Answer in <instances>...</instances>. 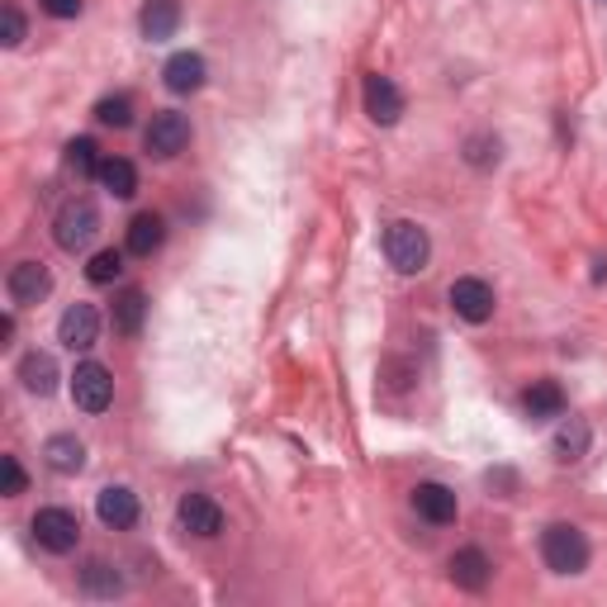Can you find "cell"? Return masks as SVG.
<instances>
[{
    "instance_id": "cell-1",
    "label": "cell",
    "mask_w": 607,
    "mask_h": 607,
    "mask_svg": "<svg viewBox=\"0 0 607 607\" xmlns=\"http://www.w3.org/2000/svg\"><path fill=\"white\" fill-rule=\"evenodd\" d=\"M385 257L398 276H418V270H427V257H433V237L413 219H394L385 228Z\"/></svg>"
},
{
    "instance_id": "cell-2",
    "label": "cell",
    "mask_w": 607,
    "mask_h": 607,
    "mask_svg": "<svg viewBox=\"0 0 607 607\" xmlns=\"http://www.w3.org/2000/svg\"><path fill=\"white\" fill-rule=\"evenodd\" d=\"M541 561H546V569H555V574H584L588 536L569 522H551L546 532H541Z\"/></svg>"
},
{
    "instance_id": "cell-3",
    "label": "cell",
    "mask_w": 607,
    "mask_h": 607,
    "mask_svg": "<svg viewBox=\"0 0 607 607\" xmlns=\"http://www.w3.org/2000/svg\"><path fill=\"white\" fill-rule=\"evenodd\" d=\"M29 532H34V541L47 555H67V551H76V541H82V518H76L72 508H39Z\"/></svg>"
},
{
    "instance_id": "cell-4",
    "label": "cell",
    "mask_w": 607,
    "mask_h": 607,
    "mask_svg": "<svg viewBox=\"0 0 607 607\" xmlns=\"http://www.w3.org/2000/svg\"><path fill=\"white\" fill-rule=\"evenodd\" d=\"M95 233H100V214H95V204H86V200H67L53 219V237L62 252H86L95 243Z\"/></svg>"
},
{
    "instance_id": "cell-5",
    "label": "cell",
    "mask_w": 607,
    "mask_h": 607,
    "mask_svg": "<svg viewBox=\"0 0 607 607\" xmlns=\"http://www.w3.org/2000/svg\"><path fill=\"white\" fill-rule=\"evenodd\" d=\"M72 404L82 413H105L115 404V375H109L100 361H82L72 371Z\"/></svg>"
},
{
    "instance_id": "cell-6",
    "label": "cell",
    "mask_w": 607,
    "mask_h": 607,
    "mask_svg": "<svg viewBox=\"0 0 607 607\" xmlns=\"http://www.w3.org/2000/svg\"><path fill=\"white\" fill-rule=\"evenodd\" d=\"M57 342L67 351H90L100 342V313H95V303H67V309H62Z\"/></svg>"
},
{
    "instance_id": "cell-7",
    "label": "cell",
    "mask_w": 607,
    "mask_h": 607,
    "mask_svg": "<svg viewBox=\"0 0 607 607\" xmlns=\"http://www.w3.org/2000/svg\"><path fill=\"white\" fill-rule=\"evenodd\" d=\"M6 295H10V303H20V309H34V303L53 295V276H47L43 262H20V266H10V276H6Z\"/></svg>"
},
{
    "instance_id": "cell-8",
    "label": "cell",
    "mask_w": 607,
    "mask_h": 607,
    "mask_svg": "<svg viewBox=\"0 0 607 607\" xmlns=\"http://www.w3.org/2000/svg\"><path fill=\"white\" fill-rule=\"evenodd\" d=\"M446 299H451L456 318H466V323H489L493 318V285L479 276H460Z\"/></svg>"
},
{
    "instance_id": "cell-9",
    "label": "cell",
    "mask_w": 607,
    "mask_h": 607,
    "mask_svg": "<svg viewBox=\"0 0 607 607\" xmlns=\"http://www.w3.org/2000/svg\"><path fill=\"white\" fill-rule=\"evenodd\" d=\"M142 142H148L152 157H175V152H185V142H190V119L175 115V109H162V115H152V124H148V134H142Z\"/></svg>"
},
{
    "instance_id": "cell-10",
    "label": "cell",
    "mask_w": 607,
    "mask_h": 607,
    "mask_svg": "<svg viewBox=\"0 0 607 607\" xmlns=\"http://www.w3.org/2000/svg\"><path fill=\"white\" fill-rule=\"evenodd\" d=\"M175 522L185 526L190 536H219L223 532V508L210 499V493H185L181 503H175Z\"/></svg>"
},
{
    "instance_id": "cell-11",
    "label": "cell",
    "mask_w": 607,
    "mask_h": 607,
    "mask_svg": "<svg viewBox=\"0 0 607 607\" xmlns=\"http://www.w3.org/2000/svg\"><path fill=\"white\" fill-rule=\"evenodd\" d=\"M365 115H371L375 124H398L404 119V90H398L390 76H380V72H371L365 76Z\"/></svg>"
},
{
    "instance_id": "cell-12",
    "label": "cell",
    "mask_w": 607,
    "mask_h": 607,
    "mask_svg": "<svg viewBox=\"0 0 607 607\" xmlns=\"http://www.w3.org/2000/svg\"><path fill=\"white\" fill-rule=\"evenodd\" d=\"M413 508H418V518H423V522H433V526H451L456 513H460L456 489L437 484V479H427V484L413 489Z\"/></svg>"
},
{
    "instance_id": "cell-13",
    "label": "cell",
    "mask_w": 607,
    "mask_h": 607,
    "mask_svg": "<svg viewBox=\"0 0 607 607\" xmlns=\"http://www.w3.org/2000/svg\"><path fill=\"white\" fill-rule=\"evenodd\" d=\"M95 518H100L109 532H129V526L138 522V493L124 489V484L100 489V499H95Z\"/></svg>"
},
{
    "instance_id": "cell-14",
    "label": "cell",
    "mask_w": 607,
    "mask_h": 607,
    "mask_svg": "<svg viewBox=\"0 0 607 607\" xmlns=\"http://www.w3.org/2000/svg\"><path fill=\"white\" fill-rule=\"evenodd\" d=\"M493 579V561L479 546H466V551H456L451 555V584L456 588H466V594H479V588H489Z\"/></svg>"
},
{
    "instance_id": "cell-15",
    "label": "cell",
    "mask_w": 607,
    "mask_h": 607,
    "mask_svg": "<svg viewBox=\"0 0 607 607\" xmlns=\"http://www.w3.org/2000/svg\"><path fill=\"white\" fill-rule=\"evenodd\" d=\"M138 29H142V39L167 43L175 29H181V0H148L138 14Z\"/></svg>"
},
{
    "instance_id": "cell-16",
    "label": "cell",
    "mask_w": 607,
    "mask_h": 607,
    "mask_svg": "<svg viewBox=\"0 0 607 607\" xmlns=\"http://www.w3.org/2000/svg\"><path fill=\"white\" fill-rule=\"evenodd\" d=\"M204 72H210V67H204L200 53H175L162 67V82H167L171 95H195L204 86Z\"/></svg>"
},
{
    "instance_id": "cell-17",
    "label": "cell",
    "mask_w": 607,
    "mask_h": 607,
    "mask_svg": "<svg viewBox=\"0 0 607 607\" xmlns=\"http://www.w3.org/2000/svg\"><path fill=\"white\" fill-rule=\"evenodd\" d=\"M522 413L532 423H546V418H561L565 413V390L555 380H532V390L522 394Z\"/></svg>"
},
{
    "instance_id": "cell-18",
    "label": "cell",
    "mask_w": 607,
    "mask_h": 607,
    "mask_svg": "<svg viewBox=\"0 0 607 607\" xmlns=\"http://www.w3.org/2000/svg\"><path fill=\"white\" fill-rule=\"evenodd\" d=\"M588 441H594V433H588V423L584 418H565L561 413V427H555V437H551V451L555 460H584L588 456Z\"/></svg>"
},
{
    "instance_id": "cell-19",
    "label": "cell",
    "mask_w": 607,
    "mask_h": 607,
    "mask_svg": "<svg viewBox=\"0 0 607 607\" xmlns=\"http://www.w3.org/2000/svg\"><path fill=\"white\" fill-rule=\"evenodd\" d=\"M43 460H47V470H57V475H82V466H86V446L76 441L72 433H57V437L43 441Z\"/></svg>"
},
{
    "instance_id": "cell-20",
    "label": "cell",
    "mask_w": 607,
    "mask_h": 607,
    "mask_svg": "<svg viewBox=\"0 0 607 607\" xmlns=\"http://www.w3.org/2000/svg\"><path fill=\"white\" fill-rule=\"evenodd\" d=\"M162 243H167L162 214H138L129 223V237H124V247H129L134 257H152V252H162Z\"/></svg>"
},
{
    "instance_id": "cell-21",
    "label": "cell",
    "mask_w": 607,
    "mask_h": 607,
    "mask_svg": "<svg viewBox=\"0 0 607 607\" xmlns=\"http://www.w3.org/2000/svg\"><path fill=\"white\" fill-rule=\"evenodd\" d=\"M20 380H24V390H29V394L47 398V394L57 390V361L47 356V351H29V356L20 361Z\"/></svg>"
},
{
    "instance_id": "cell-22",
    "label": "cell",
    "mask_w": 607,
    "mask_h": 607,
    "mask_svg": "<svg viewBox=\"0 0 607 607\" xmlns=\"http://www.w3.org/2000/svg\"><path fill=\"white\" fill-rule=\"evenodd\" d=\"M82 594L86 598H119L124 594V574L109 561H90L82 569Z\"/></svg>"
},
{
    "instance_id": "cell-23",
    "label": "cell",
    "mask_w": 607,
    "mask_h": 607,
    "mask_svg": "<svg viewBox=\"0 0 607 607\" xmlns=\"http://www.w3.org/2000/svg\"><path fill=\"white\" fill-rule=\"evenodd\" d=\"M115 332H124V338H138L142 332V318H148V295L142 290H124L119 299H115Z\"/></svg>"
},
{
    "instance_id": "cell-24",
    "label": "cell",
    "mask_w": 607,
    "mask_h": 607,
    "mask_svg": "<svg viewBox=\"0 0 607 607\" xmlns=\"http://www.w3.org/2000/svg\"><path fill=\"white\" fill-rule=\"evenodd\" d=\"M100 185H105L115 200H134V195H138V171H134V162H124V157H105V162H100Z\"/></svg>"
},
{
    "instance_id": "cell-25",
    "label": "cell",
    "mask_w": 607,
    "mask_h": 607,
    "mask_svg": "<svg viewBox=\"0 0 607 607\" xmlns=\"http://www.w3.org/2000/svg\"><path fill=\"white\" fill-rule=\"evenodd\" d=\"M100 148H95V138H72L67 142V167L76 171V175H100Z\"/></svg>"
},
{
    "instance_id": "cell-26",
    "label": "cell",
    "mask_w": 607,
    "mask_h": 607,
    "mask_svg": "<svg viewBox=\"0 0 607 607\" xmlns=\"http://www.w3.org/2000/svg\"><path fill=\"white\" fill-rule=\"evenodd\" d=\"M95 119H100L105 129H129V124H134V100H129V95H105V100L95 105Z\"/></svg>"
},
{
    "instance_id": "cell-27",
    "label": "cell",
    "mask_w": 607,
    "mask_h": 607,
    "mask_svg": "<svg viewBox=\"0 0 607 607\" xmlns=\"http://www.w3.org/2000/svg\"><path fill=\"white\" fill-rule=\"evenodd\" d=\"M124 276V257L115 247H105V252H95V257L86 262V280L90 285H109V280H119Z\"/></svg>"
},
{
    "instance_id": "cell-28",
    "label": "cell",
    "mask_w": 607,
    "mask_h": 607,
    "mask_svg": "<svg viewBox=\"0 0 607 607\" xmlns=\"http://www.w3.org/2000/svg\"><path fill=\"white\" fill-rule=\"evenodd\" d=\"M0 43H6V47H20L24 43V14H20L14 0L0 6Z\"/></svg>"
},
{
    "instance_id": "cell-29",
    "label": "cell",
    "mask_w": 607,
    "mask_h": 607,
    "mask_svg": "<svg viewBox=\"0 0 607 607\" xmlns=\"http://www.w3.org/2000/svg\"><path fill=\"white\" fill-rule=\"evenodd\" d=\"M466 162H470V167H489V162H499V138L475 134V138L466 142Z\"/></svg>"
},
{
    "instance_id": "cell-30",
    "label": "cell",
    "mask_w": 607,
    "mask_h": 607,
    "mask_svg": "<svg viewBox=\"0 0 607 607\" xmlns=\"http://www.w3.org/2000/svg\"><path fill=\"white\" fill-rule=\"evenodd\" d=\"M0 493H6V499H20L24 493V470L14 456H0Z\"/></svg>"
},
{
    "instance_id": "cell-31",
    "label": "cell",
    "mask_w": 607,
    "mask_h": 607,
    "mask_svg": "<svg viewBox=\"0 0 607 607\" xmlns=\"http://www.w3.org/2000/svg\"><path fill=\"white\" fill-rule=\"evenodd\" d=\"M43 10L53 14V20H76V14H82V0H43Z\"/></svg>"
},
{
    "instance_id": "cell-32",
    "label": "cell",
    "mask_w": 607,
    "mask_h": 607,
    "mask_svg": "<svg viewBox=\"0 0 607 607\" xmlns=\"http://www.w3.org/2000/svg\"><path fill=\"white\" fill-rule=\"evenodd\" d=\"M10 338H14V318H10V313H6V318H0V347H6V342H10Z\"/></svg>"
}]
</instances>
